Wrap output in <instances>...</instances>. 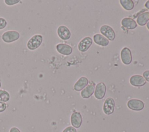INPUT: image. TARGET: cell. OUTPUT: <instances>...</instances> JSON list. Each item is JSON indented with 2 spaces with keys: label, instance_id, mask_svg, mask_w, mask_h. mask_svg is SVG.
Returning <instances> with one entry per match:
<instances>
[{
  "label": "cell",
  "instance_id": "6da1fadb",
  "mask_svg": "<svg viewBox=\"0 0 149 132\" xmlns=\"http://www.w3.org/2000/svg\"><path fill=\"white\" fill-rule=\"evenodd\" d=\"M43 41L42 35L39 34H34L27 41L26 46L28 49L34 51L37 49L42 44Z\"/></svg>",
  "mask_w": 149,
  "mask_h": 132
},
{
  "label": "cell",
  "instance_id": "7a4b0ae2",
  "mask_svg": "<svg viewBox=\"0 0 149 132\" xmlns=\"http://www.w3.org/2000/svg\"><path fill=\"white\" fill-rule=\"evenodd\" d=\"M20 33L15 30H8L5 31L1 35L2 40L5 43H12L19 40Z\"/></svg>",
  "mask_w": 149,
  "mask_h": 132
},
{
  "label": "cell",
  "instance_id": "3957f363",
  "mask_svg": "<svg viewBox=\"0 0 149 132\" xmlns=\"http://www.w3.org/2000/svg\"><path fill=\"white\" fill-rule=\"evenodd\" d=\"M115 109V101L111 98H107L104 102L103 112L107 115H109L113 113Z\"/></svg>",
  "mask_w": 149,
  "mask_h": 132
},
{
  "label": "cell",
  "instance_id": "277c9868",
  "mask_svg": "<svg viewBox=\"0 0 149 132\" xmlns=\"http://www.w3.org/2000/svg\"><path fill=\"white\" fill-rule=\"evenodd\" d=\"M101 34L108 40L113 41L115 38V33L113 28L108 25H103L100 28Z\"/></svg>",
  "mask_w": 149,
  "mask_h": 132
},
{
  "label": "cell",
  "instance_id": "5b68a950",
  "mask_svg": "<svg viewBox=\"0 0 149 132\" xmlns=\"http://www.w3.org/2000/svg\"><path fill=\"white\" fill-rule=\"evenodd\" d=\"M127 107L133 110L140 111L144 107V102L137 99H132L127 102Z\"/></svg>",
  "mask_w": 149,
  "mask_h": 132
},
{
  "label": "cell",
  "instance_id": "8992f818",
  "mask_svg": "<svg viewBox=\"0 0 149 132\" xmlns=\"http://www.w3.org/2000/svg\"><path fill=\"white\" fill-rule=\"evenodd\" d=\"M120 58L123 64L126 65H129L132 60V56L130 49L127 47L123 48L120 51Z\"/></svg>",
  "mask_w": 149,
  "mask_h": 132
},
{
  "label": "cell",
  "instance_id": "52a82bcc",
  "mask_svg": "<svg viewBox=\"0 0 149 132\" xmlns=\"http://www.w3.org/2000/svg\"><path fill=\"white\" fill-rule=\"evenodd\" d=\"M106 85L104 83H98L94 90V96L97 99H102L106 93Z\"/></svg>",
  "mask_w": 149,
  "mask_h": 132
},
{
  "label": "cell",
  "instance_id": "ba28073f",
  "mask_svg": "<svg viewBox=\"0 0 149 132\" xmlns=\"http://www.w3.org/2000/svg\"><path fill=\"white\" fill-rule=\"evenodd\" d=\"M129 82L134 87H142L146 83L144 78L142 76L139 74H135L131 76L129 79Z\"/></svg>",
  "mask_w": 149,
  "mask_h": 132
},
{
  "label": "cell",
  "instance_id": "9c48e42d",
  "mask_svg": "<svg viewBox=\"0 0 149 132\" xmlns=\"http://www.w3.org/2000/svg\"><path fill=\"white\" fill-rule=\"evenodd\" d=\"M57 34L58 37L63 40H68L71 36L69 29L65 26L61 25L57 28Z\"/></svg>",
  "mask_w": 149,
  "mask_h": 132
},
{
  "label": "cell",
  "instance_id": "30bf717a",
  "mask_svg": "<svg viewBox=\"0 0 149 132\" xmlns=\"http://www.w3.org/2000/svg\"><path fill=\"white\" fill-rule=\"evenodd\" d=\"M93 40L91 37H86L83 38L78 44V49L82 52H86L91 47Z\"/></svg>",
  "mask_w": 149,
  "mask_h": 132
},
{
  "label": "cell",
  "instance_id": "8fae6325",
  "mask_svg": "<svg viewBox=\"0 0 149 132\" xmlns=\"http://www.w3.org/2000/svg\"><path fill=\"white\" fill-rule=\"evenodd\" d=\"M70 122L74 128H79L82 123V116L80 112H74L70 116Z\"/></svg>",
  "mask_w": 149,
  "mask_h": 132
},
{
  "label": "cell",
  "instance_id": "7c38bea8",
  "mask_svg": "<svg viewBox=\"0 0 149 132\" xmlns=\"http://www.w3.org/2000/svg\"><path fill=\"white\" fill-rule=\"evenodd\" d=\"M56 49L58 53L63 55H69L72 53V48L66 44L59 43L56 45Z\"/></svg>",
  "mask_w": 149,
  "mask_h": 132
},
{
  "label": "cell",
  "instance_id": "4fadbf2b",
  "mask_svg": "<svg viewBox=\"0 0 149 132\" xmlns=\"http://www.w3.org/2000/svg\"><path fill=\"white\" fill-rule=\"evenodd\" d=\"M94 90H95V84L94 82L91 81L83 90H81V94H80L81 97L85 99L90 98L94 92Z\"/></svg>",
  "mask_w": 149,
  "mask_h": 132
},
{
  "label": "cell",
  "instance_id": "5bb4252c",
  "mask_svg": "<svg viewBox=\"0 0 149 132\" xmlns=\"http://www.w3.org/2000/svg\"><path fill=\"white\" fill-rule=\"evenodd\" d=\"M88 84V80L86 77H81L80 79L75 83L74 85V90L77 91H81L83 90Z\"/></svg>",
  "mask_w": 149,
  "mask_h": 132
},
{
  "label": "cell",
  "instance_id": "9a60e30c",
  "mask_svg": "<svg viewBox=\"0 0 149 132\" xmlns=\"http://www.w3.org/2000/svg\"><path fill=\"white\" fill-rule=\"evenodd\" d=\"M122 26L129 30H132L137 27V23L132 18L125 17L121 20Z\"/></svg>",
  "mask_w": 149,
  "mask_h": 132
},
{
  "label": "cell",
  "instance_id": "2e32d148",
  "mask_svg": "<svg viewBox=\"0 0 149 132\" xmlns=\"http://www.w3.org/2000/svg\"><path fill=\"white\" fill-rule=\"evenodd\" d=\"M93 40L97 45L103 47L107 46L109 44V40L100 34H95L93 36Z\"/></svg>",
  "mask_w": 149,
  "mask_h": 132
},
{
  "label": "cell",
  "instance_id": "e0dca14e",
  "mask_svg": "<svg viewBox=\"0 0 149 132\" xmlns=\"http://www.w3.org/2000/svg\"><path fill=\"white\" fill-rule=\"evenodd\" d=\"M149 21V12H145L140 14L137 17V24L140 26H143L148 23Z\"/></svg>",
  "mask_w": 149,
  "mask_h": 132
},
{
  "label": "cell",
  "instance_id": "ac0fdd59",
  "mask_svg": "<svg viewBox=\"0 0 149 132\" xmlns=\"http://www.w3.org/2000/svg\"><path fill=\"white\" fill-rule=\"evenodd\" d=\"M121 6L126 10H132L134 8V2L132 0H120Z\"/></svg>",
  "mask_w": 149,
  "mask_h": 132
},
{
  "label": "cell",
  "instance_id": "d6986e66",
  "mask_svg": "<svg viewBox=\"0 0 149 132\" xmlns=\"http://www.w3.org/2000/svg\"><path fill=\"white\" fill-rule=\"evenodd\" d=\"M10 99L9 93L4 90L0 89V101L6 102Z\"/></svg>",
  "mask_w": 149,
  "mask_h": 132
},
{
  "label": "cell",
  "instance_id": "ffe728a7",
  "mask_svg": "<svg viewBox=\"0 0 149 132\" xmlns=\"http://www.w3.org/2000/svg\"><path fill=\"white\" fill-rule=\"evenodd\" d=\"M20 0H5L4 3L8 6H12L20 2Z\"/></svg>",
  "mask_w": 149,
  "mask_h": 132
},
{
  "label": "cell",
  "instance_id": "44dd1931",
  "mask_svg": "<svg viewBox=\"0 0 149 132\" xmlns=\"http://www.w3.org/2000/svg\"><path fill=\"white\" fill-rule=\"evenodd\" d=\"M6 26H7L6 20L2 17H0V30L5 28L6 27Z\"/></svg>",
  "mask_w": 149,
  "mask_h": 132
},
{
  "label": "cell",
  "instance_id": "7402d4cb",
  "mask_svg": "<svg viewBox=\"0 0 149 132\" xmlns=\"http://www.w3.org/2000/svg\"><path fill=\"white\" fill-rule=\"evenodd\" d=\"M7 104L5 102L0 101V113L4 112L7 108Z\"/></svg>",
  "mask_w": 149,
  "mask_h": 132
},
{
  "label": "cell",
  "instance_id": "603a6c76",
  "mask_svg": "<svg viewBox=\"0 0 149 132\" xmlns=\"http://www.w3.org/2000/svg\"><path fill=\"white\" fill-rule=\"evenodd\" d=\"M62 132H77V130L73 126H68L66 127Z\"/></svg>",
  "mask_w": 149,
  "mask_h": 132
},
{
  "label": "cell",
  "instance_id": "cb8c5ba5",
  "mask_svg": "<svg viewBox=\"0 0 149 132\" xmlns=\"http://www.w3.org/2000/svg\"><path fill=\"white\" fill-rule=\"evenodd\" d=\"M143 77L144 78L146 81L149 82V70H146L143 72Z\"/></svg>",
  "mask_w": 149,
  "mask_h": 132
},
{
  "label": "cell",
  "instance_id": "d4e9b609",
  "mask_svg": "<svg viewBox=\"0 0 149 132\" xmlns=\"http://www.w3.org/2000/svg\"><path fill=\"white\" fill-rule=\"evenodd\" d=\"M9 132H21V131L18 128H17L16 127H12L9 130Z\"/></svg>",
  "mask_w": 149,
  "mask_h": 132
},
{
  "label": "cell",
  "instance_id": "484cf974",
  "mask_svg": "<svg viewBox=\"0 0 149 132\" xmlns=\"http://www.w3.org/2000/svg\"><path fill=\"white\" fill-rule=\"evenodd\" d=\"M145 7H146L147 9H149V0L147 1L146 2V3H145Z\"/></svg>",
  "mask_w": 149,
  "mask_h": 132
},
{
  "label": "cell",
  "instance_id": "4316f807",
  "mask_svg": "<svg viewBox=\"0 0 149 132\" xmlns=\"http://www.w3.org/2000/svg\"><path fill=\"white\" fill-rule=\"evenodd\" d=\"M147 28L149 30V21H148V23H147Z\"/></svg>",
  "mask_w": 149,
  "mask_h": 132
},
{
  "label": "cell",
  "instance_id": "83f0119b",
  "mask_svg": "<svg viewBox=\"0 0 149 132\" xmlns=\"http://www.w3.org/2000/svg\"><path fill=\"white\" fill-rule=\"evenodd\" d=\"M1 85H2V84H1V82L0 81V88L1 87Z\"/></svg>",
  "mask_w": 149,
  "mask_h": 132
}]
</instances>
